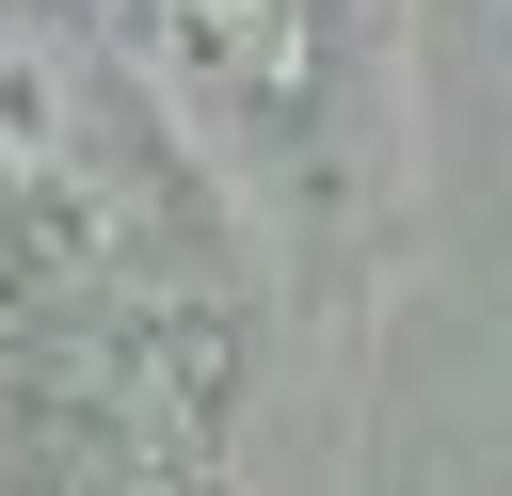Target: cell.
I'll list each match as a JSON object with an SVG mask.
<instances>
[{
	"label": "cell",
	"instance_id": "obj_1",
	"mask_svg": "<svg viewBox=\"0 0 512 496\" xmlns=\"http://www.w3.org/2000/svg\"><path fill=\"white\" fill-rule=\"evenodd\" d=\"M96 48L224 176H304L352 112V0H128Z\"/></svg>",
	"mask_w": 512,
	"mask_h": 496
},
{
	"label": "cell",
	"instance_id": "obj_2",
	"mask_svg": "<svg viewBox=\"0 0 512 496\" xmlns=\"http://www.w3.org/2000/svg\"><path fill=\"white\" fill-rule=\"evenodd\" d=\"M0 16H32V0H0Z\"/></svg>",
	"mask_w": 512,
	"mask_h": 496
}]
</instances>
